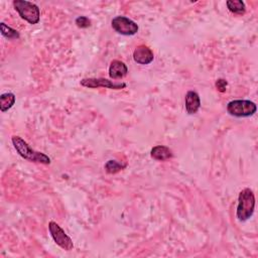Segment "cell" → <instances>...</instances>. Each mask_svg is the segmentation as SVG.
I'll return each mask as SVG.
<instances>
[{
	"label": "cell",
	"mask_w": 258,
	"mask_h": 258,
	"mask_svg": "<svg viewBox=\"0 0 258 258\" xmlns=\"http://www.w3.org/2000/svg\"><path fill=\"white\" fill-rule=\"evenodd\" d=\"M111 25L116 32L122 35H134L138 31L137 23L125 16L114 17L111 21Z\"/></svg>",
	"instance_id": "cell-7"
},
{
	"label": "cell",
	"mask_w": 258,
	"mask_h": 258,
	"mask_svg": "<svg viewBox=\"0 0 258 258\" xmlns=\"http://www.w3.org/2000/svg\"><path fill=\"white\" fill-rule=\"evenodd\" d=\"M11 141L16 152L22 159L29 161L31 163H37L42 165L50 164V159L48 158V156L31 148L29 144L25 140H23L20 136H17V135L12 136Z\"/></svg>",
	"instance_id": "cell-1"
},
{
	"label": "cell",
	"mask_w": 258,
	"mask_h": 258,
	"mask_svg": "<svg viewBox=\"0 0 258 258\" xmlns=\"http://www.w3.org/2000/svg\"><path fill=\"white\" fill-rule=\"evenodd\" d=\"M13 6L19 16L29 24H37L39 22L40 9L36 4L26 0H14Z\"/></svg>",
	"instance_id": "cell-3"
},
{
	"label": "cell",
	"mask_w": 258,
	"mask_h": 258,
	"mask_svg": "<svg viewBox=\"0 0 258 258\" xmlns=\"http://www.w3.org/2000/svg\"><path fill=\"white\" fill-rule=\"evenodd\" d=\"M186 111L188 114H196L201 107V99L196 91H189L185 97Z\"/></svg>",
	"instance_id": "cell-9"
},
{
	"label": "cell",
	"mask_w": 258,
	"mask_h": 258,
	"mask_svg": "<svg viewBox=\"0 0 258 258\" xmlns=\"http://www.w3.org/2000/svg\"><path fill=\"white\" fill-rule=\"evenodd\" d=\"M215 86L219 92L225 93L228 87V82L225 79H218L215 83Z\"/></svg>",
	"instance_id": "cell-17"
},
{
	"label": "cell",
	"mask_w": 258,
	"mask_h": 258,
	"mask_svg": "<svg viewBox=\"0 0 258 258\" xmlns=\"http://www.w3.org/2000/svg\"><path fill=\"white\" fill-rule=\"evenodd\" d=\"M75 23L79 28H88L91 25V20L87 16H79L76 18Z\"/></svg>",
	"instance_id": "cell-16"
},
{
	"label": "cell",
	"mask_w": 258,
	"mask_h": 258,
	"mask_svg": "<svg viewBox=\"0 0 258 258\" xmlns=\"http://www.w3.org/2000/svg\"><path fill=\"white\" fill-rule=\"evenodd\" d=\"M126 168V165H122L117 161H108L105 164V171L110 175H115Z\"/></svg>",
	"instance_id": "cell-15"
},
{
	"label": "cell",
	"mask_w": 258,
	"mask_h": 258,
	"mask_svg": "<svg viewBox=\"0 0 258 258\" xmlns=\"http://www.w3.org/2000/svg\"><path fill=\"white\" fill-rule=\"evenodd\" d=\"M153 59L154 55L147 45H138L133 51V60L139 65H149L153 62Z\"/></svg>",
	"instance_id": "cell-8"
},
{
	"label": "cell",
	"mask_w": 258,
	"mask_h": 258,
	"mask_svg": "<svg viewBox=\"0 0 258 258\" xmlns=\"http://www.w3.org/2000/svg\"><path fill=\"white\" fill-rule=\"evenodd\" d=\"M150 157L159 162H165L174 158L173 150L165 145H157L152 147L150 151Z\"/></svg>",
	"instance_id": "cell-10"
},
{
	"label": "cell",
	"mask_w": 258,
	"mask_h": 258,
	"mask_svg": "<svg viewBox=\"0 0 258 258\" xmlns=\"http://www.w3.org/2000/svg\"><path fill=\"white\" fill-rule=\"evenodd\" d=\"M226 5L229 11L234 14H244L246 11V5L242 0H228Z\"/></svg>",
	"instance_id": "cell-13"
},
{
	"label": "cell",
	"mask_w": 258,
	"mask_h": 258,
	"mask_svg": "<svg viewBox=\"0 0 258 258\" xmlns=\"http://www.w3.org/2000/svg\"><path fill=\"white\" fill-rule=\"evenodd\" d=\"M0 31H1V34L8 40H14L20 37V34L16 29L8 26L4 22L0 23Z\"/></svg>",
	"instance_id": "cell-14"
},
{
	"label": "cell",
	"mask_w": 258,
	"mask_h": 258,
	"mask_svg": "<svg viewBox=\"0 0 258 258\" xmlns=\"http://www.w3.org/2000/svg\"><path fill=\"white\" fill-rule=\"evenodd\" d=\"M15 100V95L13 93L7 92L1 94V96H0V110H1V112H6L12 108Z\"/></svg>",
	"instance_id": "cell-12"
},
{
	"label": "cell",
	"mask_w": 258,
	"mask_h": 258,
	"mask_svg": "<svg viewBox=\"0 0 258 258\" xmlns=\"http://www.w3.org/2000/svg\"><path fill=\"white\" fill-rule=\"evenodd\" d=\"M48 231L51 238L54 239L56 244L59 245L62 249L66 251H71L74 248L73 240L70 236L66 234V232L61 228L59 224L54 221H50L48 224Z\"/></svg>",
	"instance_id": "cell-5"
},
{
	"label": "cell",
	"mask_w": 258,
	"mask_h": 258,
	"mask_svg": "<svg viewBox=\"0 0 258 258\" xmlns=\"http://www.w3.org/2000/svg\"><path fill=\"white\" fill-rule=\"evenodd\" d=\"M257 111V106L250 100H233L227 104V112L234 117H250Z\"/></svg>",
	"instance_id": "cell-4"
},
{
	"label": "cell",
	"mask_w": 258,
	"mask_h": 258,
	"mask_svg": "<svg viewBox=\"0 0 258 258\" xmlns=\"http://www.w3.org/2000/svg\"><path fill=\"white\" fill-rule=\"evenodd\" d=\"M128 73L127 66L119 61V60H113L109 66V77L113 80H118L126 77Z\"/></svg>",
	"instance_id": "cell-11"
},
{
	"label": "cell",
	"mask_w": 258,
	"mask_h": 258,
	"mask_svg": "<svg viewBox=\"0 0 258 258\" xmlns=\"http://www.w3.org/2000/svg\"><path fill=\"white\" fill-rule=\"evenodd\" d=\"M80 84L83 87L89 89H98V88H105V89H112V90H122L126 88V84L123 82H113L105 78H87L81 80Z\"/></svg>",
	"instance_id": "cell-6"
},
{
	"label": "cell",
	"mask_w": 258,
	"mask_h": 258,
	"mask_svg": "<svg viewBox=\"0 0 258 258\" xmlns=\"http://www.w3.org/2000/svg\"><path fill=\"white\" fill-rule=\"evenodd\" d=\"M255 209V196L252 190L246 188L242 190L238 197V205L236 210L237 219L241 222L249 220Z\"/></svg>",
	"instance_id": "cell-2"
}]
</instances>
